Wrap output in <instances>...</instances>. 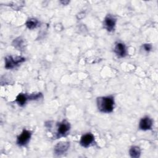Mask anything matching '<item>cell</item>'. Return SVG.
Wrapping results in <instances>:
<instances>
[{
  "mask_svg": "<svg viewBox=\"0 0 158 158\" xmlns=\"http://www.w3.org/2000/svg\"><path fill=\"white\" fill-rule=\"evenodd\" d=\"M114 100L112 96H104L97 98L98 108L101 112H112L114 109Z\"/></svg>",
  "mask_w": 158,
  "mask_h": 158,
  "instance_id": "obj_1",
  "label": "cell"
},
{
  "mask_svg": "<svg viewBox=\"0 0 158 158\" xmlns=\"http://www.w3.org/2000/svg\"><path fill=\"white\" fill-rule=\"evenodd\" d=\"M25 60V59L22 57H14L12 56H7L5 58V68L7 69H13Z\"/></svg>",
  "mask_w": 158,
  "mask_h": 158,
  "instance_id": "obj_2",
  "label": "cell"
},
{
  "mask_svg": "<svg viewBox=\"0 0 158 158\" xmlns=\"http://www.w3.org/2000/svg\"><path fill=\"white\" fill-rule=\"evenodd\" d=\"M116 21L117 20L114 15L111 14H108L106 16L104 20V27L108 31H112L114 30Z\"/></svg>",
  "mask_w": 158,
  "mask_h": 158,
  "instance_id": "obj_3",
  "label": "cell"
},
{
  "mask_svg": "<svg viewBox=\"0 0 158 158\" xmlns=\"http://www.w3.org/2000/svg\"><path fill=\"white\" fill-rule=\"evenodd\" d=\"M70 128V123L66 120H63L62 122H60L58 125L57 137L59 138V137L64 136L66 135L67 133L69 131Z\"/></svg>",
  "mask_w": 158,
  "mask_h": 158,
  "instance_id": "obj_4",
  "label": "cell"
},
{
  "mask_svg": "<svg viewBox=\"0 0 158 158\" xmlns=\"http://www.w3.org/2000/svg\"><path fill=\"white\" fill-rule=\"evenodd\" d=\"M31 133L30 131L27 130H23L21 134L17 137V143L18 145L22 146L25 145L31 138Z\"/></svg>",
  "mask_w": 158,
  "mask_h": 158,
  "instance_id": "obj_5",
  "label": "cell"
},
{
  "mask_svg": "<svg viewBox=\"0 0 158 158\" xmlns=\"http://www.w3.org/2000/svg\"><path fill=\"white\" fill-rule=\"evenodd\" d=\"M70 143L69 142H60L58 143L54 147V153L56 155H61L65 153L69 148Z\"/></svg>",
  "mask_w": 158,
  "mask_h": 158,
  "instance_id": "obj_6",
  "label": "cell"
},
{
  "mask_svg": "<svg viewBox=\"0 0 158 158\" xmlns=\"http://www.w3.org/2000/svg\"><path fill=\"white\" fill-rule=\"evenodd\" d=\"M152 126V120L148 117L142 118L139 123V128L142 130H150Z\"/></svg>",
  "mask_w": 158,
  "mask_h": 158,
  "instance_id": "obj_7",
  "label": "cell"
},
{
  "mask_svg": "<svg viewBox=\"0 0 158 158\" xmlns=\"http://www.w3.org/2000/svg\"><path fill=\"white\" fill-rule=\"evenodd\" d=\"M94 141V136L91 133H86L80 139V144L85 147H88Z\"/></svg>",
  "mask_w": 158,
  "mask_h": 158,
  "instance_id": "obj_8",
  "label": "cell"
},
{
  "mask_svg": "<svg viewBox=\"0 0 158 158\" xmlns=\"http://www.w3.org/2000/svg\"><path fill=\"white\" fill-rule=\"evenodd\" d=\"M115 53L120 57H123L127 54V49L124 44L122 43H116L114 48Z\"/></svg>",
  "mask_w": 158,
  "mask_h": 158,
  "instance_id": "obj_9",
  "label": "cell"
},
{
  "mask_svg": "<svg viewBox=\"0 0 158 158\" xmlns=\"http://www.w3.org/2000/svg\"><path fill=\"white\" fill-rule=\"evenodd\" d=\"M28 99V95L20 93L19 94L15 99V102H17L19 106H23L27 102V101Z\"/></svg>",
  "mask_w": 158,
  "mask_h": 158,
  "instance_id": "obj_10",
  "label": "cell"
},
{
  "mask_svg": "<svg viewBox=\"0 0 158 158\" xmlns=\"http://www.w3.org/2000/svg\"><path fill=\"white\" fill-rule=\"evenodd\" d=\"M129 152H130V155L131 157L137 158V157H139L140 154H141V151H140V149L139 147L134 146L130 148Z\"/></svg>",
  "mask_w": 158,
  "mask_h": 158,
  "instance_id": "obj_11",
  "label": "cell"
},
{
  "mask_svg": "<svg viewBox=\"0 0 158 158\" xmlns=\"http://www.w3.org/2000/svg\"><path fill=\"white\" fill-rule=\"evenodd\" d=\"M26 26L29 28V29H33L36 27V26L38 24V21L35 19H28L26 22Z\"/></svg>",
  "mask_w": 158,
  "mask_h": 158,
  "instance_id": "obj_12",
  "label": "cell"
},
{
  "mask_svg": "<svg viewBox=\"0 0 158 158\" xmlns=\"http://www.w3.org/2000/svg\"><path fill=\"white\" fill-rule=\"evenodd\" d=\"M143 48H144V50L145 51H149L151 49V48H152V46L150 44H144V45H143Z\"/></svg>",
  "mask_w": 158,
  "mask_h": 158,
  "instance_id": "obj_13",
  "label": "cell"
}]
</instances>
